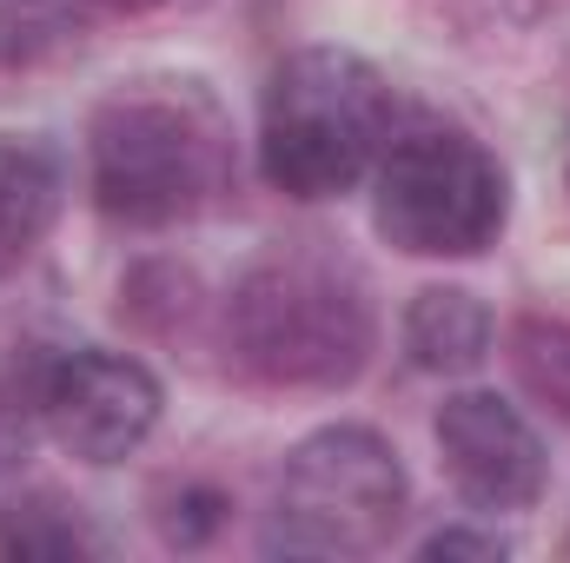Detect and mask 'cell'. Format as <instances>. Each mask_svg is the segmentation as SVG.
<instances>
[{
  "label": "cell",
  "mask_w": 570,
  "mask_h": 563,
  "mask_svg": "<svg viewBox=\"0 0 570 563\" xmlns=\"http://www.w3.org/2000/svg\"><path fill=\"white\" fill-rule=\"evenodd\" d=\"M226 345L259 385L338 392L372 365L379 345L372 285L345 253L318 239L273 246L239 273L226 298Z\"/></svg>",
  "instance_id": "1"
},
{
  "label": "cell",
  "mask_w": 570,
  "mask_h": 563,
  "mask_svg": "<svg viewBox=\"0 0 570 563\" xmlns=\"http://www.w3.org/2000/svg\"><path fill=\"white\" fill-rule=\"evenodd\" d=\"M94 206L120 226H179L233 179V127L199 80H134L94 107L87 127Z\"/></svg>",
  "instance_id": "2"
},
{
  "label": "cell",
  "mask_w": 570,
  "mask_h": 563,
  "mask_svg": "<svg viewBox=\"0 0 570 563\" xmlns=\"http://www.w3.org/2000/svg\"><path fill=\"white\" fill-rule=\"evenodd\" d=\"M392 134H399V100L385 73L352 47H298L266 80L259 166L285 199L352 192L379 166Z\"/></svg>",
  "instance_id": "3"
},
{
  "label": "cell",
  "mask_w": 570,
  "mask_h": 563,
  "mask_svg": "<svg viewBox=\"0 0 570 563\" xmlns=\"http://www.w3.org/2000/svg\"><path fill=\"white\" fill-rule=\"evenodd\" d=\"M372 219L412 259H478L511 219L498 152L458 127H405L372 166Z\"/></svg>",
  "instance_id": "4"
},
{
  "label": "cell",
  "mask_w": 570,
  "mask_h": 563,
  "mask_svg": "<svg viewBox=\"0 0 570 563\" xmlns=\"http://www.w3.org/2000/svg\"><path fill=\"white\" fill-rule=\"evenodd\" d=\"M405 464L365 424H325L292 444L273 497L266 551L285 557H372L405 524Z\"/></svg>",
  "instance_id": "5"
},
{
  "label": "cell",
  "mask_w": 570,
  "mask_h": 563,
  "mask_svg": "<svg viewBox=\"0 0 570 563\" xmlns=\"http://www.w3.org/2000/svg\"><path fill=\"white\" fill-rule=\"evenodd\" d=\"M159 378L127 352H60L40 365V424L47 437L80 464H120L134 457L159 424Z\"/></svg>",
  "instance_id": "6"
},
{
  "label": "cell",
  "mask_w": 570,
  "mask_h": 563,
  "mask_svg": "<svg viewBox=\"0 0 570 563\" xmlns=\"http://www.w3.org/2000/svg\"><path fill=\"white\" fill-rule=\"evenodd\" d=\"M431 437L444 451V471H451L458 497L478 504V511H531L544 497V484H551L544 437L498 392H458V398H444Z\"/></svg>",
  "instance_id": "7"
},
{
  "label": "cell",
  "mask_w": 570,
  "mask_h": 563,
  "mask_svg": "<svg viewBox=\"0 0 570 563\" xmlns=\"http://www.w3.org/2000/svg\"><path fill=\"white\" fill-rule=\"evenodd\" d=\"M67 206V159L40 134H0V259H27Z\"/></svg>",
  "instance_id": "8"
},
{
  "label": "cell",
  "mask_w": 570,
  "mask_h": 563,
  "mask_svg": "<svg viewBox=\"0 0 570 563\" xmlns=\"http://www.w3.org/2000/svg\"><path fill=\"white\" fill-rule=\"evenodd\" d=\"M491 338H498V318L464 285H425L405 305V352H412V365L431 372V378L478 372L491 358Z\"/></svg>",
  "instance_id": "9"
},
{
  "label": "cell",
  "mask_w": 570,
  "mask_h": 563,
  "mask_svg": "<svg viewBox=\"0 0 570 563\" xmlns=\"http://www.w3.org/2000/svg\"><path fill=\"white\" fill-rule=\"evenodd\" d=\"M107 537L94 531V517L80 504H67L60 491H27L0 511V557L20 563H73V557H100Z\"/></svg>",
  "instance_id": "10"
},
{
  "label": "cell",
  "mask_w": 570,
  "mask_h": 563,
  "mask_svg": "<svg viewBox=\"0 0 570 563\" xmlns=\"http://www.w3.org/2000/svg\"><path fill=\"white\" fill-rule=\"evenodd\" d=\"M511 372L544 412H558L570 424V318L524 312L511 325Z\"/></svg>",
  "instance_id": "11"
},
{
  "label": "cell",
  "mask_w": 570,
  "mask_h": 563,
  "mask_svg": "<svg viewBox=\"0 0 570 563\" xmlns=\"http://www.w3.org/2000/svg\"><path fill=\"white\" fill-rule=\"evenodd\" d=\"M226 517H233V497H226L219 484H206V477H179V484L159 497V511H153V524H159V537H166L173 551L213 544V537L226 531Z\"/></svg>",
  "instance_id": "12"
},
{
  "label": "cell",
  "mask_w": 570,
  "mask_h": 563,
  "mask_svg": "<svg viewBox=\"0 0 570 563\" xmlns=\"http://www.w3.org/2000/svg\"><path fill=\"white\" fill-rule=\"evenodd\" d=\"M67 40H73V27L53 0H7L0 7V67H40Z\"/></svg>",
  "instance_id": "13"
},
{
  "label": "cell",
  "mask_w": 570,
  "mask_h": 563,
  "mask_svg": "<svg viewBox=\"0 0 570 563\" xmlns=\"http://www.w3.org/2000/svg\"><path fill=\"white\" fill-rule=\"evenodd\" d=\"M511 551L498 531H464V524H451V531H431L425 537V551L419 557H431V563H458V557H478V563H498Z\"/></svg>",
  "instance_id": "14"
},
{
  "label": "cell",
  "mask_w": 570,
  "mask_h": 563,
  "mask_svg": "<svg viewBox=\"0 0 570 563\" xmlns=\"http://www.w3.org/2000/svg\"><path fill=\"white\" fill-rule=\"evenodd\" d=\"M94 7H114V13H146V7H159V0H94Z\"/></svg>",
  "instance_id": "15"
}]
</instances>
